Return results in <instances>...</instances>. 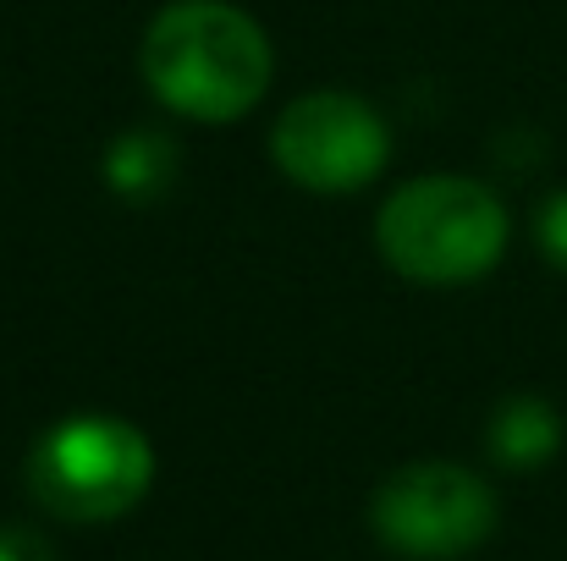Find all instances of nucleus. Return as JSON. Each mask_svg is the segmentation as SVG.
<instances>
[{"label":"nucleus","instance_id":"obj_3","mask_svg":"<svg viewBox=\"0 0 567 561\" xmlns=\"http://www.w3.org/2000/svg\"><path fill=\"white\" fill-rule=\"evenodd\" d=\"M155 451L144 429L111 413H78L44 429L28 451V490L66 523H111L150 496Z\"/></svg>","mask_w":567,"mask_h":561},{"label":"nucleus","instance_id":"obj_4","mask_svg":"<svg viewBox=\"0 0 567 561\" xmlns=\"http://www.w3.org/2000/svg\"><path fill=\"white\" fill-rule=\"evenodd\" d=\"M270 160L281 177L309 193H359L385 172L391 133L380 111L359 94L320 89L292 100L270 127Z\"/></svg>","mask_w":567,"mask_h":561},{"label":"nucleus","instance_id":"obj_1","mask_svg":"<svg viewBox=\"0 0 567 561\" xmlns=\"http://www.w3.org/2000/svg\"><path fill=\"white\" fill-rule=\"evenodd\" d=\"M138 72L150 94L183 122L248 116L276 72L265 28L226 0H172L138 44Z\"/></svg>","mask_w":567,"mask_h":561},{"label":"nucleus","instance_id":"obj_6","mask_svg":"<svg viewBox=\"0 0 567 561\" xmlns=\"http://www.w3.org/2000/svg\"><path fill=\"white\" fill-rule=\"evenodd\" d=\"M491 451L507 463V468H540L557 457L563 446V418L546 396H507L491 418Z\"/></svg>","mask_w":567,"mask_h":561},{"label":"nucleus","instance_id":"obj_5","mask_svg":"<svg viewBox=\"0 0 567 561\" xmlns=\"http://www.w3.org/2000/svg\"><path fill=\"white\" fill-rule=\"evenodd\" d=\"M375 534L413 561L468 557L496 529V496L480 474L457 463H413L396 468L375 490Z\"/></svg>","mask_w":567,"mask_h":561},{"label":"nucleus","instance_id":"obj_2","mask_svg":"<svg viewBox=\"0 0 567 561\" xmlns=\"http://www.w3.org/2000/svg\"><path fill=\"white\" fill-rule=\"evenodd\" d=\"M380 259L419 287H463L496 270L507 248V209L474 177H413L375 220Z\"/></svg>","mask_w":567,"mask_h":561},{"label":"nucleus","instance_id":"obj_7","mask_svg":"<svg viewBox=\"0 0 567 561\" xmlns=\"http://www.w3.org/2000/svg\"><path fill=\"white\" fill-rule=\"evenodd\" d=\"M172 172H177V149H172L166 133H150V127L116 138V149L105 160V177H111V187L122 198H155L161 187L172 183Z\"/></svg>","mask_w":567,"mask_h":561},{"label":"nucleus","instance_id":"obj_8","mask_svg":"<svg viewBox=\"0 0 567 561\" xmlns=\"http://www.w3.org/2000/svg\"><path fill=\"white\" fill-rule=\"evenodd\" d=\"M535 231H540V248H546V259L567 270V187L563 193H551L546 204H540V220H535Z\"/></svg>","mask_w":567,"mask_h":561},{"label":"nucleus","instance_id":"obj_9","mask_svg":"<svg viewBox=\"0 0 567 561\" xmlns=\"http://www.w3.org/2000/svg\"><path fill=\"white\" fill-rule=\"evenodd\" d=\"M0 561H50V546L33 529H0Z\"/></svg>","mask_w":567,"mask_h":561}]
</instances>
